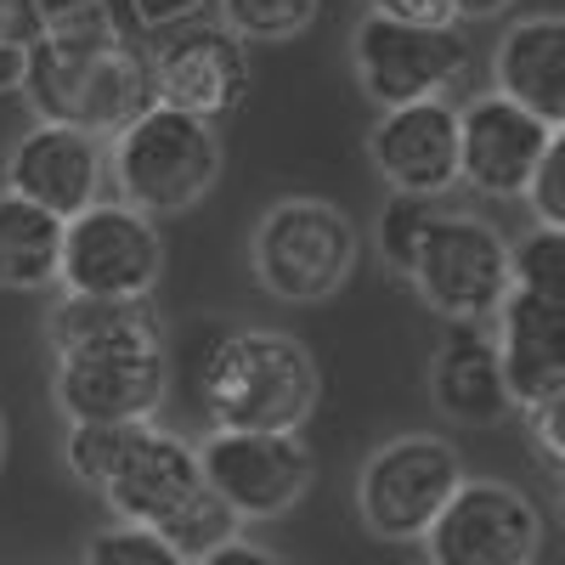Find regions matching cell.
<instances>
[{"label":"cell","mask_w":565,"mask_h":565,"mask_svg":"<svg viewBox=\"0 0 565 565\" xmlns=\"http://www.w3.org/2000/svg\"><path fill=\"white\" fill-rule=\"evenodd\" d=\"M52 356H103V351H170L164 317L153 300H103L63 295L45 317Z\"/></svg>","instance_id":"cell-20"},{"label":"cell","mask_w":565,"mask_h":565,"mask_svg":"<svg viewBox=\"0 0 565 565\" xmlns=\"http://www.w3.org/2000/svg\"><path fill=\"white\" fill-rule=\"evenodd\" d=\"M0 469H7V413H0Z\"/></svg>","instance_id":"cell-34"},{"label":"cell","mask_w":565,"mask_h":565,"mask_svg":"<svg viewBox=\"0 0 565 565\" xmlns=\"http://www.w3.org/2000/svg\"><path fill=\"white\" fill-rule=\"evenodd\" d=\"M367 164L402 199H447L458 186V103L380 114L367 130Z\"/></svg>","instance_id":"cell-16"},{"label":"cell","mask_w":565,"mask_h":565,"mask_svg":"<svg viewBox=\"0 0 565 565\" xmlns=\"http://www.w3.org/2000/svg\"><path fill=\"white\" fill-rule=\"evenodd\" d=\"M193 565H289L282 554H271L266 543H249L244 532L232 537V543H221V548H210L204 559H193Z\"/></svg>","instance_id":"cell-32"},{"label":"cell","mask_w":565,"mask_h":565,"mask_svg":"<svg viewBox=\"0 0 565 565\" xmlns=\"http://www.w3.org/2000/svg\"><path fill=\"white\" fill-rule=\"evenodd\" d=\"M136 23L148 29L153 40L170 34V29H186V23H204L215 12V0H130Z\"/></svg>","instance_id":"cell-30"},{"label":"cell","mask_w":565,"mask_h":565,"mask_svg":"<svg viewBox=\"0 0 565 565\" xmlns=\"http://www.w3.org/2000/svg\"><path fill=\"white\" fill-rule=\"evenodd\" d=\"M186 385L210 413V430L300 436L322 407V367L289 328L204 322L186 340Z\"/></svg>","instance_id":"cell-2"},{"label":"cell","mask_w":565,"mask_h":565,"mask_svg":"<svg viewBox=\"0 0 565 565\" xmlns=\"http://www.w3.org/2000/svg\"><path fill=\"white\" fill-rule=\"evenodd\" d=\"M322 0H215V23H226L244 45H282L317 23Z\"/></svg>","instance_id":"cell-23"},{"label":"cell","mask_w":565,"mask_h":565,"mask_svg":"<svg viewBox=\"0 0 565 565\" xmlns=\"http://www.w3.org/2000/svg\"><path fill=\"white\" fill-rule=\"evenodd\" d=\"M469 40L458 29H407L391 18H362L351 29V74L362 97L391 114L413 103H447V90L469 79Z\"/></svg>","instance_id":"cell-7"},{"label":"cell","mask_w":565,"mask_h":565,"mask_svg":"<svg viewBox=\"0 0 565 565\" xmlns=\"http://www.w3.org/2000/svg\"><path fill=\"white\" fill-rule=\"evenodd\" d=\"M136 430H141V424H68V436H63L68 476H74L85 492L103 498V487L114 481V469L125 463Z\"/></svg>","instance_id":"cell-24"},{"label":"cell","mask_w":565,"mask_h":565,"mask_svg":"<svg viewBox=\"0 0 565 565\" xmlns=\"http://www.w3.org/2000/svg\"><path fill=\"white\" fill-rule=\"evenodd\" d=\"M170 396V351L57 356L52 402L68 424H153Z\"/></svg>","instance_id":"cell-13"},{"label":"cell","mask_w":565,"mask_h":565,"mask_svg":"<svg viewBox=\"0 0 565 565\" xmlns=\"http://www.w3.org/2000/svg\"><path fill=\"white\" fill-rule=\"evenodd\" d=\"M509 271H514V295H526V300L565 317V232L532 226L526 238H514L509 244Z\"/></svg>","instance_id":"cell-22"},{"label":"cell","mask_w":565,"mask_h":565,"mask_svg":"<svg viewBox=\"0 0 565 565\" xmlns=\"http://www.w3.org/2000/svg\"><path fill=\"white\" fill-rule=\"evenodd\" d=\"M548 125L532 119L521 103L481 90L458 108V186L481 199H526V186L543 164Z\"/></svg>","instance_id":"cell-14"},{"label":"cell","mask_w":565,"mask_h":565,"mask_svg":"<svg viewBox=\"0 0 565 565\" xmlns=\"http://www.w3.org/2000/svg\"><path fill=\"white\" fill-rule=\"evenodd\" d=\"M463 487V452L436 430H402L356 469L362 532L380 543H424L447 498Z\"/></svg>","instance_id":"cell-6"},{"label":"cell","mask_w":565,"mask_h":565,"mask_svg":"<svg viewBox=\"0 0 565 565\" xmlns=\"http://www.w3.org/2000/svg\"><path fill=\"white\" fill-rule=\"evenodd\" d=\"M164 537L181 548V559H186V565H193V559H204L210 548H221V543L238 537V514H232V509H226L215 492H204V498H199L193 509H186V514H181V521H175Z\"/></svg>","instance_id":"cell-27"},{"label":"cell","mask_w":565,"mask_h":565,"mask_svg":"<svg viewBox=\"0 0 565 565\" xmlns=\"http://www.w3.org/2000/svg\"><path fill=\"white\" fill-rule=\"evenodd\" d=\"M0 7H7V0H0Z\"/></svg>","instance_id":"cell-35"},{"label":"cell","mask_w":565,"mask_h":565,"mask_svg":"<svg viewBox=\"0 0 565 565\" xmlns=\"http://www.w3.org/2000/svg\"><path fill=\"white\" fill-rule=\"evenodd\" d=\"M164 277V232L141 210L103 199L68 221L63 238V295H103V300H153Z\"/></svg>","instance_id":"cell-9"},{"label":"cell","mask_w":565,"mask_h":565,"mask_svg":"<svg viewBox=\"0 0 565 565\" xmlns=\"http://www.w3.org/2000/svg\"><path fill=\"white\" fill-rule=\"evenodd\" d=\"M436 210H441V199H402V193L385 199L380 221H373V249H380V260H385L396 277H407L413 249H418V238H424V226L436 221Z\"/></svg>","instance_id":"cell-25"},{"label":"cell","mask_w":565,"mask_h":565,"mask_svg":"<svg viewBox=\"0 0 565 565\" xmlns=\"http://www.w3.org/2000/svg\"><path fill=\"white\" fill-rule=\"evenodd\" d=\"M23 103L34 119L74 125L114 141L136 114L153 108V74L148 57L119 34L103 0L45 12L40 34L29 40L23 57Z\"/></svg>","instance_id":"cell-1"},{"label":"cell","mask_w":565,"mask_h":565,"mask_svg":"<svg viewBox=\"0 0 565 565\" xmlns=\"http://www.w3.org/2000/svg\"><path fill=\"white\" fill-rule=\"evenodd\" d=\"M226 148L210 119L175 114V108H148L136 114L114 141H108V186L114 199L141 210L148 221L186 215L204 204L221 181Z\"/></svg>","instance_id":"cell-3"},{"label":"cell","mask_w":565,"mask_h":565,"mask_svg":"<svg viewBox=\"0 0 565 565\" xmlns=\"http://www.w3.org/2000/svg\"><path fill=\"white\" fill-rule=\"evenodd\" d=\"M492 90L565 130V12L514 18L492 45Z\"/></svg>","instance_id":"cell-17"},{"label":"cell","mask_w":565,"mask_h":565,"mask_svg":"<svg viewBox=\"0 0 565 565\" xmlns=\"http://www.w3.org/2000/svg\"><path fill=\"white\" fill-rule=\"evenodd\" d=\"M204 463L199 447L159 430V424H141L125 463L114 469V481L103 487V503L114 509L119 526H148V532H170L186 509L204 498Z\"/></svg>","instance_id":"cell-15"},{"label":"cell","mask_w":565,"mask_h":565,"mask_svg":"<svg viewBox=\"0 0 565 565\" xmlns=\"http://www.w3.org/2000/svg\"><path fill=\"white\" fill-rule=\"evenodd\" d=\"M430 402L441 418L469 424V430H492V424L514 413L503 367H498L492 322H463L441 334V345L430 351Z\"/></svg>","instance_id":"cell-18"},{"label":"cell","mask_w":565,"mask_h":565,"mask_svg":"<svg viewBox=\"0 0 565 565\" xmlns=\"http://www.w3.org/2000/svg\"><path fill=\"white\" fill-rule=\"evenodd\" d=\"M413 295L430 306L447 328L463 322H492L498 306L514 295L509 271V238L476 210H436V221L424 226V238L413 249L407 277Z\"/></svg>","instance_id":"cell-5"},{"label":"cell","mask_w":565,"mask_h":565,"mask_svg":"<svg viewBox=\"0 0 565 565\" xmlns=\"http://www.w3.org/2000/svg\"><path fill=\"white\" fill-rule=\"evenodd\" d=\"M79 565H186L181 548L164 537V532H148V526H103L97 537L85 543V559Z\"/></svg>","instance_id":"cell-26"},{"label":"cell","mask_w":565,"mask_h":565,"mask_svg":"<svg viewBox=\"0 0 565 565\" xmlns=\"http://www.w3.org/2000/svg\"><path fill=\"white\" fill-rule=\"evenodd\" d=\"M204 487L238 514V526L282 521L317 481V452L306 436H271V430H210L199 441Z\"/></svg>","instance_id":"cell-8"},{"label":"cell","mask_w":565,"mask_h":565,"mask_svg":"<svg viewBox=\"0 0 565 565\" xmlns=\"http://www.w3.org/2000/svg\"><path fill=\"white\" fill-rule=\"evenodd\" d=\"M452 7H458V23H492L514 7V0H452Z\"/></svg>","instance_id":"cell-33"},{"label":"cell","mask_w":565,"mask_h":565,"mask_svg":"<svg viewBox=\"0 0 565 565\" xmlns=\"http://www.w3.org/2000/svg\"><path fill=\"white\" fill-rule=\"evenodd\" d=\"M0 186L52 210L57 221H74L108 199V141L74 125L34 119L0 159Z\"/></svg>","instance_id":"cell-12"},{"label":"cell","mask_w":565,"mask_h":565,"mask_svg":"<svg viewBox=\"0 0 565 565\" xmlns=\"http://www.w3.org/2000/svg\"><path fill=\"white\" fill-rule=\"evenodd\" d=\"M373 18H391L407 29H458L452 0H373Z\"/></svg>","instance_id":"cell-31"},{"label":"cell","mask_w":565,"mask_h":565,"mask_svg":"<svg viewBox=\"0 0 565 565\" xmlns=\"http://www.w3.org/2000/svg\"><path fill=\"white\" fill-rule=\"evenodd\" d=\"M526 204L537 215V226H554L565 232V130L548 136V148H543V164L526 186Z\"/></svg>","instance_id":"cell-28"},{"label":"cell","mask_w":565,"mask_h":565,"mask_svg":"<svg viewBox=\"0 0 565 565\" xmlns=\"http://www.w3.org/2000/svg\"><path fill=\"white\" fill-rule=\"evenodd\" d=\"M418 548L424 565H537L543 509L514 481L463 476Z\"/></svg>","instance_id":"cell-10"},{"label":"cell","mask_w":565,"mask_h":565,"mask_svg":"<svg viewBox=\"0 0 565 565\" xmlns=\"http://www.w3.org/2000/svg\"><path fill=\"white\" fill-rule=\"evenodd\" d=\"M492 340H498V367H503L509 402L521 413L565 391V317L559 311H548L526 295H509L492 317Z\"/></svg>","instance_id":"cell-19"},{"label":"cell","mask_w":565,"mask_h":565,"mask_svg":"<svg viewBox=\"0 0 565 565\" xmlns=\"http://www.w3.org/2000/svg\"><path fill=\"white\" fill-rule=\"evenodd\" d=\"M63 238L68 221L40 210L0 186V289L7 295H45L63 282Z\"/></svg>","instance_id":"cell-21"},{"label":"cell","mask_w":565,"mask_h":565,"mask_svg":"<svg viewBox=\"0 0 565 565\" xmlns=\"http://www.w3.org/2000/svg\"><path fill=\"white\" fill-rule=\"evenodd\" d=\"M526 436H532L537 463L565 487V391L537 402V407H526Z\"/></svg>","instance_id":"cell-29"},{"label":"cell","mask_w":565,"mask_h":565,"mask_svg":"<svg viewBox=\"0 0 565 565\" xmlns=\"http://www.w3.org/2000/svg\"><path fill=\"white\" fill-rule=\"evenodd\" d=\"M362 238L356 221L311 193L271 199L249 232V271L260 282V295L282 306H317L328 295H340L356 271Z\"/></svg>","instance_id":"cell-4"},{"label":"cell","mask_w":565,"mask_h":565,"mask_svg":"<svg viewBox=\"0 0 565 565\" xmlns=\"http://www.w3.org/2000/svg\"><path fill=\"white\" fill-rule=\"evenodd\" d=\"M148 74H153V103L159 108L193 114V119H210V125L238 114L249 85H255L249 45L215 18L159 34L153 52H148Z\"/></svg>","instance_id":"cell-11"}]
</instances>
